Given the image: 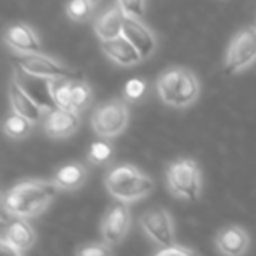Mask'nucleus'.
<instances>
[{
    "label": "nucleus",
    "instance_id": "11",
    "mask_svg": "<svg viewBox=\"0 0 256 256\" xmlns=\"http://www.w3.org/2000/svg\"><path fill=\"white\" fill-rule=\"evenodd\" d=\"M121 36H124L137 48V51L142 54V58H148L156 48V37L153 36V32L139 18H134V16L124 18Z\"/></svg>",
    "mask_w": 256,
    "mask_h": 256
},
{
    "label": "nucleus",
    "instance_id": "13",
    "mask_svg": "<svg viewBox=\"0 0 256 256\" xmlns=\"http://www.w3.org/2000/svg\"><path fill=\"white\" fill-rule=\"evenodd\" d=\"M102 50L110 60H114L120 65H124V67L136 65L142 60V54L137 51V48L134 46L124 36L102 40Z\"/></svg>",
    "mask_w": 256,
    "mask_h": 256
},
{
    "label": "nucleus",
    "instance_id": "15",
    "mask_svg": "<svg viewBox=\"0 0 256 256\" xmlns=\"http://www.w3.org/2000/svg\"><path fill=\"white\" fill-rule=\"evenodd\" d=\"M216 246L223 254L228 256L244 254L249 248V235L240 226H226L218 234Z\"/></svg>",
    "mask_w": 256,
    "mask_h": 256
},
{
    "label": "nucleus",
    "instance_id": "12",
    "mask_svg": "<svg viewBox=\"0 0 256 256\" xmlns=\"http://www.w3.org/2000/svg\"><path fill=\"white\" fill-rule=\"evenodd\" d=\"M4 39L9 46L18 53H39L40 40L37 34L25 23H12L4 34Z\"/></svg>",
    "mask_w": 256,
    "mask_h": 256
},
{
    "label": "nucleus",
    "instance_id": "17",
    "mask_svg": "<svg viewBox=\"0 0 256 256\" xmlns=\"http://www.w3.org/2000/svg\"><path fill=\"white\" fill-rule=\"evenodd\" d=\"M4 235L22 252L30 249L34 246V242H36V232H34V228L20 216H14V220L8 224V230H6Z\"/></svg>",
    "mask_w": 256,
    "mask_h": 256
},
{
    "label": "nucleus",
    "instance_id": "10",
    "mask_svg": "<svg viewBox=\"0 0 256 256\" xmlns=\"http://www.w3.org/2000/svg\"><path fill=\"white\" fill-rule=\"evenodd\" d=\"M79 126V114L74 109H64V107H54L50 110L46 121H44V130L53 139H64L78 130Z\"/></svg>",
    "mask_w": 256,
    "mask_h": 256
},
{
    "label": "nucleus",
    "instance_id": "27",
    "mask_svg": "<svg viewBox=\"0 0 256 256\" xmlns=\"http://www.w3.org/2000/svg\"><path fill=\"white\" fill-rule=\"evenodd\" d=\"M144 92H146V82L140 81V79L134 78L124 84V95H126L128 100H132V102L139 100L144 95Z\"/></svg>",
    "mask_w": 256,
    "mask_h": 256
},
{
    "label": "nucleus",
    "instance_id": "1",
    "mask_svg": "<svg viewBox=\"0 0 256 256\" xmlns=\"http://www.w3.org/2000/svg\"><path fill=\"white\" fill-rule=\"evenodd\" d=\"M56 182L23 181L4 193V209L12 216L28 218L44 210L56 195Z\"/></svg>",
    "mask_w": 256,
    "mask_h": 256
},
{
    "label": "nucleus",
    "instance_id": "30",
    "mask_svg": "<svg viewBox=\"0 0 256 256\" xmlns=\"http://www.w3.org/2000/svg\"><path fill=\"white\" fill-rule=\"evenodd\" d=\"M0 248H2V251L4 252H9V254H22V251H20L18 248H16L14 244H12L11 240H9L8 237H2V242H0Z\"/></svg>",
    "mask_w": 256,
    "mask_h": 256
},
{
    "label": "nucleus",
    "instance_id": "26",
    "mask_svg": "<svg viewBox=\"0 0 256 256\" xmlns=\"http://www.w3.org/2000/svg\"><path fill=\"white\" fill-rule=\"evenodd\" d=\"M118 6L123 9L126 16H134V18L144 16V0H118Z\"/></svg>",
    "mask_w": 256,
    "mask_h": 256
},
{
    "label": "nucleus",
    "instance_id": "19",
    "mask_svg": "<svg viewBox=\"0 0 256 256\" xmlns=\"http://www.w3.org/2000/svg\"><path fill=\"white\" fill-rule=\"evenodd\" d=\"M181 74L182 68H170V70L164 72V74L158 78L156 88H158V95L162 96L165 104L168 106H174L176 100V93H178V86L181 81Z\"/></svg>",
    "mask_w": 256,
    "mask_h": 256
},
{
    "label": "nucleus",
    "instance_id": "2",
    "mask_svg": "<svg viewBox=\"0 0 256 256\" xmlns=\"http://www.w3.org/2000/svg\"><path fill=\"white\" fill-rule=\"evenodd\" d=\"M107 192L116 200L134 202L150 195L154 188V182L150 176L140 172L134 165H118L110 168L106 178Z\"/></svg>",
    "mask_w": 256,
    "mask_h": 256
},
{
    "label": "nucleus",
    "instance_id": "25",
    "mask_svg": "<svg viewBox=\"0 0 256 256\" xmlns=\"http://www.w3.org/2000/svg\"><path fill=\"white\" fill-rule=\"evenodd\" d=\"M110 156H112V148L109 146L104 140H96V142L92 144L90 148V158L96 164H104V162H109Z\"/></svg>",
    "mask_w": 256,
    "mask_h": 256
},
{
    "label": "nucleus",
    "instance_id": "6",
    "mask_svg": "<svg viewBox=\"0 0 256 256\" xmlns=\"http://www.w3.org/2000/svg\"><path fill=\"white\" fill-rule=\"evenodd\" d=\"M93 130L102 137H114L121 134L128 124V107L121 100H112L93 112Z\"/></svg>",
    "mask_w": 256,
    "mask_h": 256
},
{
    "label": "nucleus",
    "instance_id": "20",
    "mask_svg": "<svg viewBox=\"0 0 256 256\" xmlns=\"http://www.w3.org/2000/svg\"><path fill=\"white\" fill-rule=\"evenodd\" d=\"M86 178V170L82 165L79 164H68L64 165L60 170L54 176V182H56L58 188H78V186L82 184Z\"/></svg>",
    "mask_w": 256,
    "mask_h": 256
},
{
    "label": "nucleus",
    "instance_id": "16",
    "mask_svg": "<svg viewBox=\"0 0 256 256\" xmlns=\"http://www.w3.org/2000/svg\"><path fill=\"white\" fill-rule=\"evenodd\" d=\"M124 14L123 9L118 6V8H110L109 11H106L104 14H100L95 22V32L96 36L102 40L114 39V37H120L123 32V23H124Z\"/></svg>",
    "mask_w": 256,
    "mask_h": 256
},
{
    "label": "nucleus",
    "instance_id": "4",
    "mask_svg": "<svg viewBox=\"0 0 256 256\" xmlns=\"http://www.w3.org/2000/svg\"><path fill=\"white\" fill-rule=\"evenodd\" d=\"M12 65L23 70L30 72V74L44 76V78L51 79H72V81H82V74L74 68L65 67L64 64L53 60L51 56H46L39 51V53H22L18 56H14Z\"/></svg>",
    "mask_w": 256,
    "mask_h": 256
},
{
    "label": "nucleus",
    "instance_id": "7",
    "mask_svg": "<svg viewBox=\"0 0 256 256\" xmlns=\"http://www.w3.org/2000/svg\"><path fill=\"white\" fill-rule=\"evenodd\" d=\"M12 79H14L42 109L51 110L56 107L54 92H53L54 79L44 78V76H37V74H30V72L23 70V68H18V67H14Z\"/></svg>",
    "mask_w": 256,
    "mask_h": 256
},
{
    "label": "nucleus",
    "instance_id": "8",
    "mask_svg": "<svg viewBox=\"0 0 256 256\" xmlns=\"http://www.w3.org/2000/svg\"><path fill=\"white\" fill-rule=\"evenodd\" d=\"M144 232L162 246H172L174 240V228H172L170 214L164 207H151L140 218Z\"/></svg>",
    "mask_w": 256,
    "mask_h": 256
},
{
    "label": "nucleus",
    "instance_id": "28",
    "mask_svg": "<svg viewBox=\"0 0 256 256\" xmlns=\"http://www.w3.org/2000/svg\"><path fill=\"white\" fill-rule=\"evenodd\" d=\"M110 251H112V249H110V246L107 244V242H104V244L84 246V248L79 249L78 254H81V256H102V254H109Z\"/></svg>",
    "mask_w": 256,
    "mask_h": 256
},
{
    "label": "nucleus",
    "instance_id": "22",
    "mask_svg": "<svg viewBox=\"0 0 256 256\" xmlns=\"http://www.w3.org/2000/svg\"><path fill=\"white\" fill-rule=\"evenodd\" d=\"M72 79L58 78L53 81V92H54V102L56 107L64 109H72Z\"/></svg>",
    "mask_w": 256,
    "mask_h": 256
},
{
    "label": "nucleus",
    "instance_id": "23",
    "mask_svg": "<svg viewBox=\"0 0 256 256\" xmlns=\"http://www.w3.org/2000/svg\"><path fill=\"white\" fill-rule=\"evenodd\" d=\"M92 88L86 84L84 81H74L72 82V109L74 110H82L90 106L92 102Z\"/></svg>",
    "mask_w": 256,
    "mask_h": 256
},
{
    "label": "nucleus",
    "instance_id": "9",
    "mask_svg": "<svg viewBox=\"0 0 256 256\" xmlns=\"http://www.w3.org/2000/svg\"><path fill=\"white\" fill-rule=\"evenodd\" d=\"M130 226V212L126 209V204L123 200H118L116 204L109 207L102 223V235L104 240L109 246L118 244L123 240Z\"/></svg>",
    "mask_w": 256,
    "mask_h": 256
},
{
    "label": "nucleus",
    "instance_id": "5",
    "mask_svg": "<svg viewBox=\"0 0 256 256\" xmlns=\"http://www.w3.org/2000/svg\"><path fill=\"white\" fill-rule=\"evenodd\" d=\"M256 60V26L240 30L232 39L224 56V72L234 76Z\"/></svg>",
    "mask_w": 256,
    "mask_h": 256
},
{
    "label": "nucleus",
    "instance_id": "31",
    "mask_svg": "<svg viewBox=\"0 0 256 256\" xmlns=\"http://www.w3.org/2000/svg\"><path fill=\"white\" fill-rule=\"evenodd\" d=\"M86 2H90V4H92V6H95L96 2H98V0H86Z\"/></svg>",
    "mask_w": 256,
    "mask_h": 256
},
{
    "label": "nucleus",
    "instance_id": "18",
    "mask_svg": "<svg viewBox=\"0 0 256 256\" xmlns=\"http://www.w3.org/2000/svg\"><path fill=\"white\" fill-rule=\"evenodd\" d=\"M198 95V81L190 70L182 68L181 81L178 86V93H176L174 107H186L193 102Z\"/></svg>",
    "mask_w": 256,
    "mask_h": 256
},
{
    "label": "nucleus",
    "instance_id": "14",
    "mask_svg": "<svg viewBox=\"0 0 256 256\" xmlns=\"http://www.w3.org/2000/svg\"><path fill=\"white\" fill-rule=\"evenodd\" d=\"M9 100H11V107L14 112L25 116L26 120H30L32 123H37L42 118V107L12 79L11 86H9Z\"/></svg>",
    "mask_w": 256,
    "mask_h": 256
},
{
    "label": "nucleus",
    "instance_id": "29",
    "mask_svg": "<svg viewBox=\"0 0 256 256\" xmlns=\"http://www.w3.org/2000/svg\"><path fill=\"white\" fill-rule=\"evenodd\" d=\"M156 254H193L192 249H186V248H181V246H165L164 249L156 251Z\"/></svg>",
    "mask_w": 256,
    "mask_h": 256
},
{
    "label": "nucleus",
    "instance_id": "3",
    "mask_svg": "<svg viewBox=\"0 0 256 256\" xmlns=\"http://www.w3.org/2000/svg\"><path fill=\"white\" fill-rule=\"evenodd\" d=\"M167 182L176 196L184 200H195L200 193V168L190 158L178 160L168 167Z\"/></svg>",
    "mask_w": 256,
    "mask_h": 256
},
{
    "label": "nucleus",
    "instance_id": "24",
    "mask_svg": "<svg viewBox=\"0 0 256 256\" xmlns=\"http://www.w3.org/2000/svg\"><path fill=\"white\" fill-rule=\"evenodd\" d=\"M93 11V6L86 0H68L67 14L74 20H86Z\"/></svg>",
    "mask_w": 256,
    "mask_h": 256
},
{
    "label": "nucleus",
    "instance_id": "21",
    "mask_svg": "<svg viewBox=\"0 0 256 256\" xmlns=\"http://www.w3.org/2000/svg\"><path fill=\"white\" fill-rule=\"evenodd\" d=\"M30 124H32V121L26 120V118L22 116V114L14 112L12 116H9L8 120H6L4 130L9 137H12V139H23V137L28 136Z\"/></svg>",
    "mask_w": 256,
    "mask_h": 256
}]
</instances>
